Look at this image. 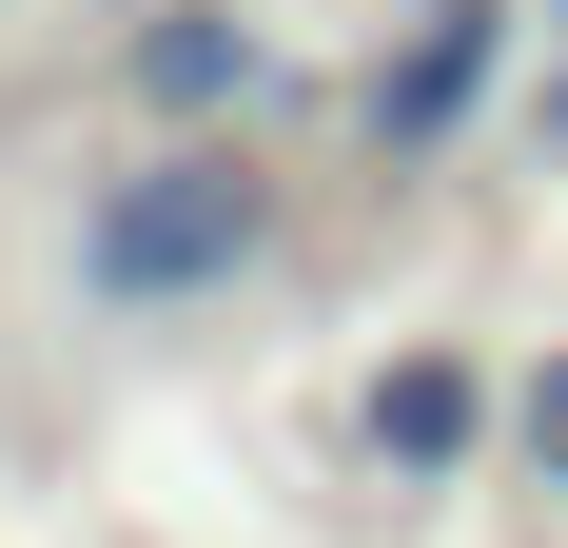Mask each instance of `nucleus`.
Segmentation results:
<instances>
[{
  "mask_svg": "<svg viewBox=\"0 0 568 548\" xmlns=\"http://www.w3.org/2000/svg\"><path fill=\"white\" fill-rule=\"evenodd\" d=\"M510 450H529V470H549V490H568V333H549V353H529V373H510Z\"/></svg>",
  "mask_w": 568,
  "mask_h": 548,
  "instance_id": "39448f33",
  "label": "nucleus"
},
{
  "mask_svg": "<svg viewBox=\"0 0 568 548\" xmlns=\"http://www.w3.org/2000/svg\"><path fill=\"white\" fill-rule=\"evenodd\" d=\"M490 412H510V392L470 373V353H393V373L353 392V450H373L393 490H432V470H470V450H490Z\"/></svg>",
  "mask_w": 568,
  "mask_h": 548,
  "instance_id": "20e7f679",
  "label": "nucleus"
},
{
  "mask_svg": "<svg viewBox=\"0 0 568 548\" xmlns=\"http://www.w3.org/2000/svg\"><path fill=\"white\" fill-rule=\"evenodd\" d=\"M118 79H138V118H176V138H196V118H275V99H294L275 40H255L235 0H158V20L118 40Z\"/></svg>",
  "mask_w": 568,
  "mask_h": 548,
  "instance_id": "7ed1b4c3",
  "label": "nucleus"
},
{
  "mask_svg": "<svg viewBox=\"0 0 568 548\" xmlns=\"http://www.w3.org/2000/svg\"><path fill=\"white\" fill-rule=\"evenodd\" d=\"M510 79V0H412V40L373 59V158H452Z\"/></svg>",
  "mask_w": 568,
  "mask_h": 548,
  "instance_id": "f03ea898",
  "label": "nucleus"
},
{
  "mask_svg": "<svg viewBox=\"0 0 568 548\" xmlns=\"http://www.w3.org/2000/svg\"><path fill=\"white\" fill-rule=\"evenodd\" d=\"M275 255V176L235 158V138H138V158L79 196V294L99 314H196L235 274Z\"/></svg>",
  "mask_w": 568,
  "mask_h": 548,
  "instance_id": "f257e3e1",
  "label": "nucleus"
}]
</instances>
